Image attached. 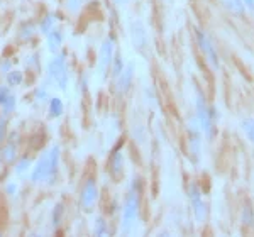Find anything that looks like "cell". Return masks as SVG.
I'll list each match as a JSON object with an SVG mask.
<instances>
[{"instance_id": "obj_5", "label": "cell", "mask_w": 254, "mask_h": 237, "mask_svg": "<svg viewBox=\"0 0 254 237\" xmlns=\"http://www.w3.org/2000/svg\"><path fill=\"white\" fill-rule=\"evenodd\" d=\"M195 39H196V44H198V50L202 53L203 59H205V63L208 64V68L217 73L220 69V58H219V53H217L214 41L207 34V31H203V29H195Z\"/></svg>"}, {"instance_id": "obj_17", "label": "cell", "mask_w": 254, "mask_h": 237, "mask_svg": "<svg viewBox=\"0 0 254 237\" xmlns=\"http://www.w3.org/2000/svg\"><path fill=\"white\" fill-rule=\"evenodd\" d=\"M29 170H32V158L27 156V154L19 156L17 161L14 163V173L17 175L19 178H22Z\"/></svg>"}, {"instance_id": "obj_27", "label": "cell", "mask_w": 254, "mask_h": 237, "mask_svg": "<svg viewBox=\"0 0 254 237\" xmlns=\"http://www.w3.org/2000/svg\"><path fill=\"white\" fill-rule=\"evenodd\" d=\"M34 102L38 104H44V102L49 100V92H48V87L46 85H41V87H36L34 90Z\"/></svg>"}, {"instance_id": "obj_23", "label": "cell", "mask_w": 254, "mask_h": 237, "mask_svg": "<svg viewBox=\"0 0 254 237\" xmlns=\"http://www.w3.org/2000/svg\"><path fill=\"white\" fill-rule=\"evenodd\" d=\"M241 222L244 227H253L254 226V208L246 203L243 207V214H241Z\"/></svg>"}, {"instance_id": "obj_28", "label": "cell", "mask_w": 254, "mask_h": 237, "mask_svg": "<svg viewBox=\"0 0 254 237\" xmlns=\"http://www.w3.org/2000/svg\"><path fill=\"white\" fill-rule=\"evenodd\" d=\"M81 7H83V0H64V9L69 14H78Z\"/></svg>"}, {"instance_id": "obj_25", "label": "cell", "mask_w": 254, "mask_h": 237, "mask_svg": "<svg viewBox=\"0 0 254 237\" xmlns=\"http://www.w3.org/2000/svg\"><path fill=\"white\" fill-rule=\"evenodd\" d=\"M241 127H243L246 137L249 139V142L254 146V118L253 117H246L241 122Z\"/></svg>"}, {"instance_id": "obj_11", "label": "cell", "mask_w": 254, "mask_h": 237, "mask_svg": "<svg viewBox=\"0 0 254 237\" xmlns=\"http://www.w3.org/2000/svg\"><path fill=\"white\" fill-rule=\"evenodd\" d=\"M122 146H124V141L119 142L109 156L107 168H109L110 177L114 179H119L122 177V173H124V151H122Z\"/></svg>"}, {"instance_id": "obj_15", "label": "cell", "mask_w": 254, "mask_h": 237, "mask_svg": "<svg viewBox=\"0 0 254 237\" xmlns=\"http://www.w3.org/2000/svg\"><path fill=\"white\" fill-rule=\"evenodd\" d=\"M58 14L56 12H49V14L44 15L43 19L39 20V32L41 34H49L51 31L56 29V26H58Z\"/></svg>"}, {"instance_id": "obj_29", "label": "cell", "mask_w": 254, "mask_h": 237, "mask_svg": "<svg viewBox=\"0 0 254 237\" xmlns=\"http://www.w3.org/2000/svg\"><path fill=\"white\" fill-rule=\"evenodd\" d=\"M7 117L0 112V144H3V141L7 139V134H9V127H7Z\"/></svg>"}, {"instance_id": "obj_20", "label": "cell", "mask_w": 254, "mask_h": 237, "mask_svg": "<svg viewBox=\"0 0 254 237\" xmlns=\"http://www.w3.org/2000/svg\"><path fill=\"white\" fill-rule=\"evenodd\" d=\"M126 68V63H124V58H122L121 53H116V56H114V61H112V66H110V76H112V80H116L119 75H121L122 71H124Z\"/></svg>"}, {"instance_id": "obj_26", "label": "cell", "mask_w": 254, "mask_h": 237, "mask_svg": "<svg viewBox=\"0 0 254 237\" xmlns=\"http://www.w3.org/2000/svg\"><path fill=\"white\" fill-rule=\"evenodd\" d=\"M109 224L104 217H97L95 224H93V234L95 236H109Z\"/></svg>"}, {"instance_id": "obj_1", "label": "cell", "mask_w": 254, "mask_h": 237, "mask_svg": "<svg viewBox=\"0 0 254 237\" xmlns=\"http://www.w3.org/2000/svg\"><path fill=\"white\" fill-rule=\"evenodd\" d=\"M60 161H61V148L60 144H53L48 148L36 165L31 170V183L32 185H39V183H46V185H55L60 175Z\"/></svg>"}, {"instance_id": "obj_37", "label": "cell", "mask_w": 254, "mask_h": 237, "mask_svg": "<svg viewBox=\"0 0 254 237\" xmlns=\"http://www.w3.org/2000/svg\"><path fill=\"white\" fill-rule=\"evenodd\" d=\"M2 166H3V159H2V154H0V171H2Z\"/></svg>"}, {"instance_id": "obj_8", "label": "cell", "mask_w": 254, "mask_h": 237, "mask_svg": "<svg viewBox=\"0 0 254 237\" xmlns=\"http://www.w3.org/2000/svg\"><path fill=\"white\" fill-rule=\"evenodd\" d=\"M187 193H188V202H190V207H191V210H193V217L196 220V224L202 226V224L207 222V217H208V207H207L205 200H203L202 190H200V186L196 185L195 181H191L190 185H188Z\"/></svg>"}, {"instance_id": "obj_13", "label": "cell", "mask_w": 254, "mask_h": 237, "mask_svg": "<svg viewBox=\"0 0 254 237\" xmlns=\"http://www.w3.org/2000/svg\"><path fill=\"white\" fill-rule=\"evenodd\" d=\"M134 71H136L134 63H129V64H126L124 71H122L121 75L114 80L116 81L117 95H126V93H129L130 87H132V81H134Z\"/></svg>"}, {"instance_id": "obj_32", "label": "cell", "mask_w": 254, "mask_h": 237, "mask_svg": "<svg viewBox=\"0 0 254 237\" xmlns=\"http://www.w3.org/2000/svg\"><path fill=\"white\" fill-rule=\"evenodd\" d=\"M17 190H19V186H17V183H15V181H9V183L5 185V193H7V195H10V197L17 195Z\"/></svg>"}, {"instance_id": "obj_22", "label": "cell", "mask_w": 254, "mask_h": 237, "mask_svg": "<svg viewBox=\"0 0 254 237\" xmlns=\"http://www.w3.org/2000/svg\"><path fill=\"white\" fill-rule=\"evenodd\" d=\"M225 9L236 15H244L246 14V7L243 3V0H222Z\"/></svg>"}, {"instance_id": "obj_24", "label": "cell", "mask_w": 254, "mask_h": 237, "mask_svg": "<svg viewBox=\"0 0 254 237\" xmlns=\"http://www.w3.org/2000/svg\"><path fill=\"white\" fill-rule=\"evenodd\" d=\"M5 80H7V85H9L10 88L19 87V85L24 81V73L19 71V69H10V71L5 75Z\"/></svg>"}, {"instance_id": "obj_33", "label": "cell", "mask_w": 254, "mask_h": 237, "mask_svg": "<svg viewBox=\"0 0 254 237\" xmlns=\"http://www.w3.org/2000/svg\"><path fill=\"white\" fill-rule=\"evenodd\" d=\"M10 69H12V61L10 59H3L2 63H0V73H2V75H7Z\"/></svg>"}, {"instance_id": "obj_2", "label": "cell", "mask_w": 254, "mask_h": 237, "mask_svg": "<svg viewBox=\"0 0 254 237\" xmlns=\"http://www.w3.org/2000/svg\"><path fill=\"white\" fill-rule=\"evenodd\" d=\"M141 200H142V183L141 178H134L132 185L126 195L122 203V215H121V232L129 236L136 231L139 217H141Z\"/></svg>"}, {"instance_id": "obj_21", "label": "cell", "mask_w": 254, "mask_h": 237, "mask_svg": "<svg viewBox=\"0 0 254 237\" xmlns=\"http://www.w3.org/2000/svg\"><path fill=\"white\" fill-rule=\"evenodd\" d=\"M15 109H17V97H15L14 93H10L9 99L0 105V112H2L5 117H9V116H12V114L15 112Z\"/></svg>"}, {"instance_id": "obj_19", "label": "cell", "mask_w": 254, "mask_h": 237, "mask_svg": "<svg viewBox=\"0 0 254 237\" xmlns=\"http://www.w3.org/2000/svg\"><path fill=\"white\" fill-rule=\"evenodd\" d=\"M63 220H64V203H56L55 208H53L51 212V226L55 231H58V229L63 226Z\"/></svg>"}, {"instance_id": "obj_7", "label": "cell", "mask_w": 254, "mask_h": 237, "mask_svg": "<svg viewBox=\"0 0 254 237\" xmlns=\"http://www.w3.org/2000/svg\"><path fill=\"white\" fill-rule=\"evenodd\" d=\"M202 139L203 134L196 117L190 118L187 124V148H188V158L193 163H198L200 156H202Z\"/></svg>"}, {"instance_id": "obj_10", "label": "cell", "mask_w": 254, "mask_h": 237, "mask_svg": "<svg viewBox=\"0 0 254 237\" xmlns=\"http://www.w3.org/2000/svg\"><path fill=\"white\" fill-rule=\"evenodd\" d=\"M129 38L134 50L141 53V55H146V51L149 50V36H147V29L142 24V20L134 19L129 24Z\"/></svg>"}, {"instance_id": "obj_14", "label": "cell", "mask_w": 254, "mask_h": 237, "mask_svg": "<svg viewBox=\"0 0 254 237\" xmlns=\"http://www.w3.org/2000/svg\"><path fill=\"white\" fill-rule=\"evenodd\" d=\"M63 41H64V34H63V31H60V29H55V31H51L49 34H46V48H48V51H51V53H58L61 50V46H63Z\"/></svg>"}, {"instance_id": "obj_31", "label": "cell", "mask_w": 254, "mask_h": 237, "mask_svg": "<svg viewBox=\"0 0 254 237\" xmlns=\"http://www.w3.org/2000/svg\"><path fill=\"white\" fill-rule=\"evenodd\" d=\"M10 93H12V90H10L9 85H2V87H0V105H2L7 99H9Z\"/></svg>"}, {"instance_id": "obj_12", "label": "cell", "mask_w": 254, "mask_h": 237, "mask_svg": "<svg viewBox=\"0 0 254 237\" xmlns=\"http://www.w3.org/2000/svg\"><path fill=\"white\" fill-rule=\"evenodd\" d=\"M0 154L5 165H14L19 158V139L17 134H9V137L5 139V142L0 148Z\"/></svg>"}, {"instance_id": "obj_35", "label": "cell", "mask_w": 254, "mask_h": 237, "mask_svg": "<svg viewBox=\"0 0 254 237\" xmlns=\"http://www.w3.org/2000/svg\"><path fill=\"white\" fill-rule=\"evenodd\" d=\"M80 88L83 90V92H87V76H81L80 78Z\"/></svg>"}, {"instance_id": "obj_36", "label": "cell", "mask_w": 254, "mask_h": 237, "mask_svg": "<svg viewBox=\"0 0 254 237\" xmlns=\"http://www.w3.org/2000/svg\"><path fill=\"white\" fill-rule=\"evenodd\" d=\"M114 3H116L117 7H126L127 3H129V0H114Z\"/></svg>"}, {"instance_id": "obj_4", "label": "cell", "mask_w": 254, "mask_h": 237, "mask_svg": "<svg viewBox=\"0 0 254 237\" xmlns=\"http://www.w3.org/2000/svg\"><path fill=\"white\" fill-rule=\"evenodd\" d=\"M46 81L49 85H55L60 90H66L69 83V68H68V59L66 53L58 51L55 55V58L48 63L46 68Z\"/></svg>"}, {"instance_id": "obj_34", "label": "cell", "mask_w": 254, "mask_h": 237, "mask_svg": "<svg viewBox=\"0 0 254 237\" xmlns=\"http://www.w3.org/2000/svg\"><path fill=\"white\" fill-rule=\"evenodd\" d=\"M243 3H244L246 10L254 12V0H243Z\"/></svg>"}, {"instance_id": "obj_18", "label": "cell", "mask_w": 254, "mask_h": 237, "mask_svg": "<svg viewBox=\"0 0 254 237\" xmlns=\"http://www.w3.org/2000/svg\"><path fill=\"white\" fill-rule=\"evenodd\" d=\"M34 36H36V24L32 22V20H27V22H24L22 26L19 27L17 38L19 41H22V43H29L31 39H34Z\"/></svg>"}, {"instance_id": "obj_38", "label": "cell", "mask_w": 254, "mask_h": 237, "mask_svg": "<svg viewBox=\"0 0 254 237\" xmlns=\"http://www.w3.org/2000/svg\"><path fill=\"white\" fill-rule=\"evenodd\" d=\"M0 236H2V231H0Z\"/></svg>"}, {"instance_id": "obj_16", "label": "cell", "mask_w": 254, "mask_h": 237, "mask_svg": "<svg viewBox=\"0 0 254 237\" xmlns=\"http://www.w3.org/2000/svg\"><path fill=\"white\" fill-rule=\"evenodd\" d=\"M64 112V104L60 97H51L48 100V116L49 118H60Z\"/></svg>"}, {"instance_id": "obj_3", "label": "cell", "mask_w": 254, "mask_h": 237, "mask_svg": "<svg viewBox=\"0 0 254 237\" xmlns=\"http://www.w3.org/2000/svg\"><path fill=\"white\" fill-rule=\"evenodd\" d=\"M195 117L198 120V125L202 129V134L207 141H212L215 137L217 132V114L215 107L208 105L207 97L202 92L196 93V100H195Z\"/></svg>"}, {"instance_id": "obj_9", "label": "cell", "mask_w": 254, "mask_h": 237, "mask_svg": "<svg viewBox=\"0 0 254 237\" xmlns=\"http://www.w3.org/2000/svg\"><path fill=\"white\" fill-rule=\"evenodd\" d=\"M98 197H100V193H98L97 179L95 177H88L80 188V197H78L80 208L83 212H92L97 207Z\"/></svg>"}, {"instance_id": "obj_6", "label": "cell", "mask_w": 254, "mask_h": 237, "mask_svg": "<svg viewBox=\"0 0 254 237\" xmlns=\"http://www.w3.org/2000/svg\"><path fill=\"white\" fill-rule=\"evenodd\" d=\"M114 56H116V38L112 34L107 36L100 44L97 58V71L102 80H105L110 73V66H112Z\"/></svg>"}, {"instance_id": "obj_30", "label": "cell", "mask_w": 254, "mask_h": 237, "mask_svg": "<svg viewBox=\"0 0 254 237\" xmlns=\"http://www.w3.org/2000/svg\"><path fill=\"white\" fill-rule=\"evenodd\" d=\"M26 64L31 69H34L36 73H39L41 71V64H39V55H38V53H36V55H31L29 58H27Z\"/></svg>"}]
</instances>
